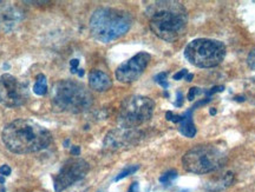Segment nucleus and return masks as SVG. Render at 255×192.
I'll list each match as a JSON object with an SVG mask.
<instances>
[{"label":"nucleus","mask_w":255,"mask_h":192,"mask_svg":"<svg viewBox=\"0 0 255 192\" xmlns=\"http://www.w3.org/2000/svg\"><path fill=\"white\" fill-rule=\"evenodd\" d=\"M145 14L150 30L159 39L171 43L186 32L188 12L181 2L174 0L154 1L146 7Z\"/></svg>","instance_id":"1"},{"label":"nucleus","mask_w":255,"mask_h":192,"mask_svg":"<svg viewBox=\"0 0 255 192\" xmlns=\"http://www.w3.org/2000/svg\"><path fill=\"white\" fill-rule=\"evenodd\" d=\"M1 137L6 148L17 155L38 152L52 142L50 131L31 119L11 121L4 127Z\"/></svg>","instance_id":"2"},{"label":"nucleus","mask_w":255,"mask_h":192,"mask_svg":"<svg viewBox=\"0 0 255 192\" xmlns=\"http://www.w3.org/2000/svg\"><path fill=\"white\" fill-rule=\"evenodd\" d=\"M131 25V14L120 8H97L90 18L92 37L105 44L124 36L130 30Z\"/></svg>","instance_id":"3"},{"label":"nucleus","mask_w":255,"mask_h":192,"mask_svg":"<svg viewBox=\"0 0 255 192\" xmlns=\"http://www.w3.org/2000/svg\"><path fill=\"white\" fill-rule=\"evenodd\" d=\"M51 101L56 112L81 113L91 107L94 97L82 83L65 79L53 85Z\"/></svg>","instance_id":"4"},{"label":"nucleus","mask_w":255,"mask_h":192,"mask_svg":"<svg viewBox=\"0 0 255 192\" xmlns=\"http://www.w3.org/2000/svg\"><path fill=\"white\" fill-rule=\"evenodd\" d=\"M227 49L220 40L199 38L190 41L184 49L188 62L200 69H209L220 65L225 59Z\"/></svg>","instance_id":"5"},{"label":"nucleus","mask_w":255,"mask_h":192,"mask_svg":"<svg viewBox=\"0 0 255 192\" xmlns=\"http://www.w3.org/2000/svg\"><path fill=\"white\" fill-rule=\"evenodd\" d=\"M225 162V151L216 145H197L187 151L182 158L184 170L196 175L219 170Z\"/></svg>","instance_id":"6"},{"label":"nucleus","mask_w":255,"mask_h":192,"mask_svg":"<svg viewBox=\"0 0 255 192\" xmlns=\"http://www.w3.org/2000/svg\"><path fill=\"white\" fill-rule=\"evenodd\" d=\"M155 103L145 96H130L124 99L120 106L119 124L123 129H135L152 117Z\"/></svg>","instance_id":"7"},{"label":"nucleus","mask_w":255,"mask_h":192,"mask_svg":"<svg viewBox=\"0 0 255 192\" xmlns=\"http://www.w3.org/2000/svg\"><path fill=\"white\" fill-rule=\"evenodd\" d=\"M90 166L82 158H70L60 168L53 178V188L56 192H62L81 181L88 175Z\"/></svg>","instance_id":"8"},{"label":"nucleus","mask_w":255,"mask_h":192,"mask_svg":"<svg viewBox=\"0 0 255 192\" xmlns=\"http://www.w3.org/2000/svg\"><path fill=\"white\" fill-rule=\"evenodd\" d=\"M27 85L11 75L0 77V104L7 107H17L28 100Z\"/></svg>","instance_id":"9"},{"label":"nucleus","mask_w":255,"mask_h":192,"mask_svg":"<svg viewBox=\"0 0 255 192\" xmlns=\"http://www.w3.org/2000/svg\"><path fill=\"white\" fill-rule=\"evenodd\" d=\"M150 59L151 56L149 53L139 52L136 56H133L132 58L121 64L116 70L117 81L126 83V84L137 81L143 75Z\"/></svg>","instance_id":"10"},{"label":"nucleus","mask_w":255,"mask_h":192,"mask_svg":"<svg viewBox=\"0 0 255 192\" xmlns=\"http://www.w3.org/2000/svg\"><path fill=\"white\" fill-rule=\"evenodd\" d=\"M142 133L135 129H116L110 131L105 136L104 148L111 151H119V150L129 149L135 146L141 139Z\"/></svg>","instance_id":"11"},{"label":"nucleus","mask_w":255,"mask_h":192,"mask_svg":"<svg viewBox=\"0 0 255 192\" xmlns=\"http://www.w3.org/2000/svg\"><path fill=\"white\" fill-rule=\"evenodd\" d=\"M89 84L90 88L97 92H104L111 89L113 81L108 73H105L101 70H92L89 73Z\"/></svg>","instance_id":"12"},{"label":"nucleus","mask_w":255,"mask_h":192,"mask_svg":"<svg viewBox=\"0 0 255 192\" xmlns=\"http://www.w3.org/2000/svg\"><path fill=\"white\" fill-rule=\"evenodd\" d=\"M193 111L194 108L191 107L188 110L186 113L181 116V120L178 123V131L181 134L188 138H193L196 134V127L193 120Z\"/></svg>","instance_id":"13"},{"label":"nucleus","mask_w":255,"mask_h":192,"mask_svg":"<svg viewBox=\"0 0 255 192\" xmlns=\"http://www.w3.org/2000/svg\"><path fill=\"white\" fill-rule=\"evenodd\" d=\"M33 92L37 96H44L47 92L46 77L44 75H38L36 78V84L33 86Z\"/></svg>","instance_id":"14"},{"label":"nucleus","mask_w":255,"mask_h":192,"mask_svg":"<svg viewBox=\"0 0 255 192\" xmlns=\"http://www.w3.org/2000/svg\"><path fill=\"white\" fill-rule=\"evenodd\" d=\"M177 176H178L177 171H175V170H170V171L165 172V174H163L161 177H159V183L164 184V185L173 183L175 179L177 178Z\"/></svg>","instance_id":"15"},{"label":"nucleus","mask_w":255,"mask_h":192,"mask_svg":"<svg viewBox=\"0 0 255 192\" xmlns=\"http://www.w3.org/2000/svg\"><path fill=\"white\" fill-rule=\"evenodd\" d=\"M138 170H139V165H130V166H128V168H126L123 171H121L120 174L117 175V177L115 178V182H119V181H121V179L128 177V176L133 175L136 171H138Z\"/></svg>","instance_id":"16"},{"label":"nucleus","mask_w":255,"mask_h":192,"mask_svg":"<svg viewBox=\"0 0 255 192\" xmlns=\"http://www.w3.org/2000/svg\"><path fill=\"white\" fill-rule=\"evenodd\" d=\"M169 73L168 72H161L158 73L157 76H155V82L157 83V84H159L163 88L164 90H167L169 88V83L167 82V77H168Z\"/></svg>","instance_id":"17"},{"label":"nucleus","mask_w":255,"mask_h":192,"mask_svg":"<svg viewBox=\"0 0 255 192\" xmlns=\"http://www.w3.org/2000/svg\"><path fill=\"white\" fill-rule=\"evenodd\" d=\"M201 94H205V91H202V90L199 88H191L189 90V92H188V100L193 101L195 97H197V96Z\"/></svg>","instance_id":"18"},{"label":"nucleus","mask_w":255,"mask_h":192,"mask_svg":"<svg viewBox=\"0 0 255 192\" xmlns=\"http://www.w3.org/2000/svg\"><path fill=\"white\" fill-rule=\"evenodd\" d=\"M233 181H234V174H233V172H227V174L225 175V177L222 178V188L229 187V185L233 183Z\"/></svg>","instance_id":"19"},{"label":"nucleus","mask_w":255,"mask_h":192,"mask_svg":"<svg viewBox=\"0 0 255 192\" xmlns=\"http://www.w3.org/2000/svg\"><path fill=\"white\" fill-rule=\"evenodd\" d=\"M165 118H167V120L169 121H173L175 124H178L181 120V116H177V114H174L171 111H168L167 113H165Z\"/></svg>","instance_id":"20"},{"label":"nucleus","mask_w":255,"mask_h":192,"mask_svg":"<svg viewBox=\"0 0 255 192\" xmlns=\"http://www.w3.org/2000/svg\"><path fill=\"white\" fill-rule=\"evenodd\" d=\"M247 64L252 70H255V49H253L247 57Z\"/></svg>","instance_id":"21"},{"label":"nucleus","mask_w":255,"mask_h":192,"mask_svg":"<svg viewBox=\"0 0 255 192\" xmlns=\"http://www.w3.org/2000/svg\"><path fill=\"white\" fill-rule=\"evenodd\" d=\"M247 91L250 92L252 96H254V97H255V77H253V78H251V79H248Z\"/></svg>","instance_id":"22"},{"label":"nucleus","mask_w":255,"mask_h":192,"mask_svg":"<svg viewBox=\"0 0 255 192\" xmlns=\"http://www.w3.org/2000/svg\"><path fill=\"white\" fill-rule=\"evenodd\" d=\"M223 90H225V86H223V85H221V86H214V88L210 89L209 91H205V94L210 98V96H213L214 94H218V92H222Z\"/></svg>","instance_id":"23"},{"label":"nucleus","mask_w":255,"mask_h":192,"mask_svg":"<svg viewBox=\"0 0 255 192\" xmlns=\"http://www.w3.org/2000/svg\"><path fill=\"white\" fill-rule=\"evenodd\" d=\"M11 172H12L11 168H9L7 164H4V165L0 166V175H1L2 177H8V176L11 175Z\"/></svg>","instance_id":"24"},{"label":"nucleus","mask_w":255,"mask_h":192,"mask_svg":"<svg viewBox=\"0 0 255 192\" xmlns=\"http://www.w3.org/2000/svg\"><path fill=\"white\" fill-rule=\"evenodd\" d=\"M187 75H188V70L183 69V70H181V71H178L177 73H175L173 78H174V81H181V79L186 78Z\"/></svg>","instance_id":"25"},{"label":"nucleus","mask_w":255,"mask_h":192,"mask_svg":"<svg viewBox=\"0 0 255 192\" xmlns=\"http://www.w3.org/2000/svg\"><path fill=\"white\" fill-rule=\"evenodd\" d=\"M176 97H177V100L175 101L174 105H175V106H177V107H181L183 105V95H182V92L177 91L176 92Z\"/></svg>","instance_id":"26"},{"label":"nucleus","mask_w":255,"mask_h":192,"mask_svg":"<svg viewBox=\"0 0 255 192\" xmlns=\"http://www.w3.org/2000/svg\"><path fill=\"white\" fill-rule=\"evenodd\" d=\"M70 65H71V72L72 73H78V65H79V60L78 59H72L70 62Z\"/></svg>","instance_id":"27"},{"label":"nucleus","mask_w":255,"mask_h":192,"mask_svg":"<svg viewBox=\"0 0 255 192\" xmlns=\"http://www.w3.org/2000/svg\"><path fill=\"white\" fill-rule=\"evenodd\" d=\"M209 101H212V98H209V97H207V98H205V99H202V100H199L197 101V103L194 105L193 106V108L194 110H195L196 107H199V106H202V105H206V104H208Z\"/></svg>","instance_id":"28"},{"label":"nucleus","mask_w":255,"mask_h":192,"mask_svg":"<svg viewBox=\"0 0 255 192\" xmlns=\"http://www.w3.org/2000/svg\"><path fill=\"white\" fill-rule=\"evenodd\" d=\"M128 192H139V184L137 182H133V183L130 185L129 191Z\"/></svg>","instance_id":"29"},{"label":"nucleus","mask_w":255,"mask_h":192,"mask_svg":"<svg viewBox=\"0 0 255 192\" xmlns=\"http://www.w3.org/2000/svg\"><path fill=\"white\" fill-rule=\"evenodd\" d=\"M71 155L73 156H79L81 155V149H79V146H72L71 148Z\"/></svg>","instance_id":"30"},{"label":"nucleus","mask_w":255,"mask_h":192,"mask_svg":"<svg viewBox=\"0 0 255 192\" xmlns=\"http://www.w3.org/2000/svg\"><path fill=\"white\" fill-rule=\"evenodd\" d=\"M193 78H194V75H191V73H190V75L186 76V81L187 82H191V81H193Z\"/></svg>","instance_id":"31"},{"label":"nucleus","mask_w":255,"mask_h":192,"mask_svg":"<svg viewBox=\"0 0 255 192\" xmlns=\"http://www.w3.org/2000/svg\"><path fill=\"white\" fill-rule=\"evenodd\" d=\"M78 76L81 77V78H82V77L84 76V70H82V69H81V70H78Z\"/></svg>","instance_id":"32"},{"label":"nucleus","mask_w":255,"mask_h":192,"mask_svg":"<svg viewBox=\"0 0 255 192\" xmlns=\"http://www.w3.org/2000/svg\"><path fill=\"white\" fill-rule=\"evenodd\" d=\"M235 100H237V101H244L245 100V97H242V96H240V97L235 98Z\"/></svg>","instance_id":"33"},{"label":"nucleus","mask_w":255,"mask_h":192,"mask_svg":"<svg viewBox=\"0 0 255 192\" xmlns=\"http://www.w3.org/2000/svg\"><path fill=\"white\" fill-rule=\"evenodd\" d=\"M215 113H216V110H215V108H214V107L210 108V114H212V116H214Z\"/></svg>","instance_id":"34"},{"label":"nucleus","mask_w":255,"mask_h":192,"mask_svg":"<svg viewBox=\"0 0 255 192\" xmlns=\"http://www.w3.org/2000/svg\"><path fill=\"white\" fill-rule=\"evenodd\" d=\"M5 183V178L2 176H0V184H4Z\"/></svg>","instance_id":"35"}]
</instances>
